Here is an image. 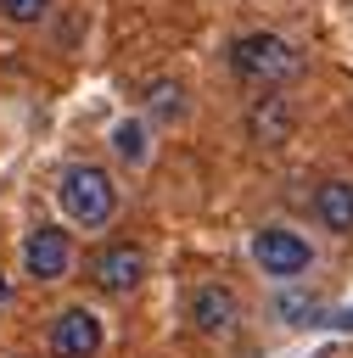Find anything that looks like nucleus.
Listing matches in <instances>:
<instances>
[{"instance_id":"nucleus-1","label":"nucleus","mask_w":353,"mask_h":358,"mask_svg":"<svg viewBox=\"0 0 353 358\" xmlns=\"http://www.w3.org/2000/svg\"><path fill=\"white\" fill-rule=\"evenodd\" d=\"M56 207H62L78 229H101V224L118 213V185H112L106 168L73 162V168H62V179H56Z\"/></svg>"},{"instance_id":"nucleus-2","label":"nucleus","mask_w":353,"mask_h":358,"mask_svg":"<svg viewBox=\"0 0 353 358\" xmlns=\"http://www.w3.org/2000/svg\"><path fill=\"white\" fill-rule=\"evenodd\" d=\"M230 67L258 84V90H275V84H291L303 73V50H291L280 34H241L230 45Z\"/></svg>"},{"instance_id":"nucleus-3","label":"nucleus","mask_w":353,"mask_h":358,"mask_svg":"<svg viewBox=\"0 0 353 358\" xmlns=\"http://www.w3.org/2000/svg\"><path fill=\"white\" fill-rule=\"evenodd\" d=\"M252 263H258L269 280H297V274H308V268H314V252H308V241H303L297 229L269 224V229H258V235H252Z\"/></svg>"},{"instance_id":"nucleus-4","label":"nucleus","mask_w":353,"mask_h":358,"mask_svg":"<svg viewBox=\"0 0 353 358\" xmlns=\"http://www.w3.org/2000/svg\"><path fill=\"white\" fill-rule=\"evenodd\" d=\"M140 280H146V252L134 241H112V246H101L90 257V285L101 296H129Z\"/></svg>"},{"instance_id":"nucleus-5","label":"nucleus","mask_w":353,"mask_h":358,"mask_svg":"<svg viewBox=\"0 0 353 358\" xmlns=\"http://www.w3.org/2000/svg\"><path fill=\"white\" fill-rule=\"evenodd\" d=\"M22 268H28V280H39V285L67 280V268H73V241H67V229L34 224L28 241H22Z\"/></svg>"},{"instance_id":"nucleus-6","label":"nucleus","mask_w":353,"mask_h":358,"mask_svg":"<svg viewBox=\"0 0 353 358\" xmlns=\"http://www.w3.org/2000/svg\"><path fill=\"white\" fill-rule=\"evenodd\" d=\"M101 352V319L90 308H62L50 319V358H95Z\"/></svg>"},{"instance_id":"nucleus-7","label":"nucleus","mask_w":353,"mask_h":358,"mask_svg":"<svg viewBox=\"0 0 353 358\" xmlns=\"http://www.w3.org/2000/svg\"><path fill=\"white\" fill-rule=\"evenodd\" d=\"M191 324H196L202 336H230V330L241 324V296H235L230 285H196V296H191Z\"/></svg>"},{"instance_id":"nucleus-8","label":"nucleus","mask_w":353,"mask_h":358,"mask_svg":"<svg viewBox=\"0 0 353 358\" xmlns=\"http://www.w3.org/2000/svg\"><path fill=\"white\" fill-rule=\"evenodd\" d=\"M291 129H297V112H291L286 95H258V101L247 106V140H258V145H286Z\"/></svg>"},{"instance_id":"nucleus-9","label":"nucleus","mask_w":353,"mask_h":358,"mask_svg":"<svg viewBox=\"0 0 353 358\" xmlns=\"http://www.w3.org/2000/svg\"><path fill=\"white\" fill-rule=\"evenodd\" d=\"M314 218L331 229V235H353V185L347 179H325L314 190Z\"/></svg>"},{"instance_id":"nucleus-10","label":"nucleus","mask_w":353,"mask_h":358,"mask_svg":"<svg viewBox=\"0 0 353 358\" xmlns=\"http://www.w3.org/2000/svg\"><path fill=\"white\" fill-rule=\"evenodd\" d=\"M146 112H151L157 123H179V117H185V84L151 78V84H146Z\"/></svg>"},{"instance_id":"nucleus-11","label":"nucleus","mask_w":353,"mask_h":358,"mask_svg":"<svg viewBox=\"0 0 353 358\" xmlns=\"http://www.w3.org/2000/svg\"><path fill=\"white\" fill-rule=\"evenodd\" d=\"M112 151H118V162H129V168H140V162L151 157V140H146V123H140V117H123V123L112 129Z\"/></svg>"},{"instance_id":"nucleus-12","label":"nucleus","mask_w":353,"mask_h":358,"mask_svg":"<svg viewBox=\"0 0 353 358\" xmlns=\"http://www.w3.org/2000/svg\"><path fill=\"white\" fill-rule=\"evenodd\" d=\"M45 11H50V0H0V17H6V22H22V28L39 22Z\"/></svg>"},{"instance_id":"nucleus-13","label":"nucleus","mask_w":353,"mask_h":358,"mask_svg":"<svg viewBox=\"0 0 353 358\" xmlns=\"http://www.w3.org/2000/svg\"><path fill=\"white\" fill-rule=\"evenodd\" d=\"M280 313H291V324H319V302L314 296H280Z\"/></svg>"},{"instance_id":"nucleus-14","label":"nucleus","mask_w":353,"mask_h":358,"mask_svg":"<svg viewBox=\"0 0 353 358\" xmlns=\"http://www.w3.org/2000/svg\"><path fill=\"white\" fill-rule=\"evenodd\" d=\"M6 296H11V285H6V274H0V308H6Z\"/></svg>"}]
</instances>
